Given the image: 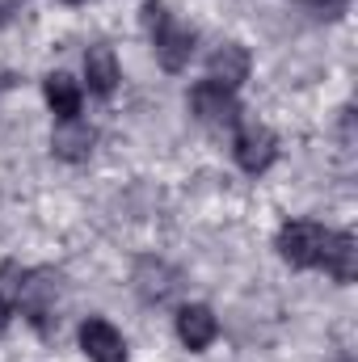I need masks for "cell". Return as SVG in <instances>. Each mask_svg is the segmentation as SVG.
<instances>
[{"mask_svg":"<svg viewBox=\"0 0 358 362\" xmlns=\"http://www.w3.org/2000/svg\"><path fill=\"white\" fill-rule=\"evenodd\" d=\"M190 110H194L198 122H207V127H215V131H228V127L241 122V101H236V93L224 89V85H215V81H198V85L190 89Z\"/></svg>","mask_w":358,"mask_h":362,"instance_id":"4","label":"cell"},{"mask_svg":"<svg viewBox=\"0 0 358 362\" xmlns=\"http://www.w3.org/2000/svg\"><path fill=\"white\" fill-rule=\"evenodd\" d=\"M85 81H89V93L93 97H110L118 89V59L110 47H89L85 55Z\"/></svg>","mask_w":358,"mask_h":362,"instance_id":"13","label":"cell"},{"mask_svg":"<svg viewBox=\"0 0 358 362\" xmlns=\"http://www.w3.org/2000/svg\"><path fill=\"white\" fill-rule=\"evenodd\" d=\"M325 240H329V228H321L312 219H291L278 228V257L295 270H312V266H321Z\"/></svg>","mask_w":358,"mask_h":362,"instance_id":"3","label":"cell"},{"mask_svg":"<svg viewBox=\"0 0 358 362\" xmlns=\"http://www.w3.org/2000/svg\"><path fill=\"white\" fill-rule=\"evenodd\" d=\"M131 282H135V295L144 303H169L181 291V274L169 262H161V257H144L135 266V274H131Z\"/></svg>","mask_w":358,"mask_h":362,"instance_id":"6","label":"cell"},{"mask_svg":"<svg viewBox=\"0 0 358 362\" xmlns=\"http://www.w3.org/2000/svg\"><path fill=\"white\" fill-rule=\"evenodd\" d=\"M139 13H144V30H148V38L156 47L161 68L165 72H181L190 64V55H194V30L169 13L165 0H144Z\"/></svg>","mask_w":358,"mask_h":362,"instance_id":"1","label":"cell"},{"mask_svg":"<svg viewBox=\"0 0 358 362\" xmlns=\"http://www.w3.org/2000/svg\"><path fill=\"white\" fill-rule=\"evenodd\" d=\"M64 4H85V0H64Z\"/></svg>","mask_w":358,"mask_h":362,"instance_id":"17","label":"cell"},{"mask_svg":"<svg viewBox=\"0 0 358 362\" xmlns=\"http://www.w3.org/2000/svg\"><path fill=\"white\" fill-rule=\"evenodd\" d=\"M81 350L89 354V362H127V341H122V333H118L110 320H101V316H89V320L81 325Z\"/></svg>","mask_w":358,"mask_h":362,"instance_id":"7","label":"cell"},{"mask_svg":"<svg viewBox=\"0 0 358 362\" xmlns=\"http://www.w3.org/2000/svg\"><path fill=\"white\" fill-rule=\"evenodd\" d=\"M21 4H25V0H0V21H8V17L21 8Z\"/></svg>","mask_w":358,"mask_h":362,"instance_id":"15","label":"cell"},{"mask_svg":"<svg viewBox=\"0 0 358 362\" xmlns=\"http://www.w3.org/2000/svg\"><path fill=\"white\" fill-rule=\"evenodd\" d=\"M42 93H47V105H51V114L59 118V122H68V118H81V101H85V89L68 76V72H51L47 81H42Z\"/></svg>","mask_w":358,"mask_h":362,"instance_id":"12","label":"cell"},{"mask_svg":"<svg viewBox=\"0 0 358 362\" xmlns=\"http://www.w3.org/2000/svg\"><path fill=\"white\" fill-rule=\"evenodd\" d=\"M241 131H236V144H232V152H236V165L245 169V173H266L270 165H274V156H278V139H274V131L262 127V122H236Z\"/></svg>","mask_w":358,"mask_h":362,"instance_id":"5","label":"cell"},{"mask_svg":"<svg viewBox=\"0 0 358 362\" xmlns=\"http://www.w3.org/2000/svg\"><path fill=\"white\" fill-rule=\"evenodd\" d=\"M178 337L185 350H207L215 337H219V320H215V312L211 308H202V303H185L178 312Z\"/></svg>","mask_w":358,"mask_h":362,"instance_id":"8","label":"cell"},{"mask_svg":"<svg viewBox=\"0 0 358 362\" xmlns=\"http://www.w3.org/2000/svg\"><path fill=\"white\" fill-rule=\"evenodd\" d=\"M93 144H97V131H93L89 122H81V118L59 122V127H55V135H51V152H55L59 160H68V165L89 160Z\"/></svg>","mask_w":358,"mask_h":362,"instance_id":"9","label":"cell"},{"mask_svg":"<svg viewBox=\"0 0 358 362\" xmlns=\"http://www.w3.org/2000/svg\"><path fill=\"white\" fill-rule=\"evenodd\" d=\"M321 270L337 282H354L358 278V240L350 232H329L325 253H321Z\"/></svg>","mask_w":358,"mask_h":362,"instance_id":"10","label":"cell"},{"mask_svg":"<svg viewBox=\"0 0 358 362\" xmlns=\"http://www.w3.org/2000/svg\"><path fill=\"white\" fill-rule=\"evenodd\" d=\"M17 286H21V266H17V262H4V266H0V329H4L8 316H13Z\"/></svg>","mask_w":358,"mask_h":362,"instance_id":"14","label":"cell"},{"mask_svg":"<svg viewBox=\"0 0 358 362\" xmlns=\"http://www.w3.org/2000/svg\"><path fill=\"white\" fill-rule=\"evenodd\" d=\"M312 4H316V8H325V13H342L350 0H312Z\"/></svg>","mask_w":358,"mask_h":362,"instance_id":"16","label":"cell"},{"mask_svg":"<svg viewBox=\"0 0 358 362\" xmlns=\"http://www.w3.org/2000/svg\"><path fill=\"white\" fill-rule=\"evenodd\" d=\"M59 291H64L59 274L47 270V266H42V270L21 274L17 308H21V316H25L38 333H51V320H55V308H59Z\"/></svg>","mask_w":358,"mask_h":362,"instance_id":"2","label":"cell"},{"mask_svg":"<svg viewBox=\"0 0 358 362\" xmlns=\"http://www.w3.org/2000/svg\"><path fill=\"white\" fill-rule=\"evenodd\" d=\"M207 68H211V81H215V85L236 89V85L249 81V51H245L241 42H224V47H215V55H211Z\"/></svg>","mask_w":358,"mask_h":362,"instance_id":"11","label":"cell"}]
</instances>
